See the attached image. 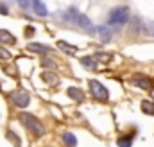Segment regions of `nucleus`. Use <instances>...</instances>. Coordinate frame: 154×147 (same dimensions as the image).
<instances>
[{
    "label": "nucleus",
    "instance_id": "nucleus-9",
    "mask_svg": "<svg viewBox=\"0 0 154 147\" xmlns=\"http://www.w3.org/2000/svg\"><path fill=\"white\" fill-rule=\"evenodd\" d=\"M32 2V9H34V13L38 14V16H47L48 14V9H47V5L41 2V0H31Z\"/></svg>",
    "mask_w": 154,
    "mask_h": 147
},
{
    "label": "nucleus",
    "instance_id": "nucleus-6",
    "mask_svg": "<svg viewBox=\"0 0 154 147\" xmlns=\"http://www.w3.org/2000/svg\"><path fill=\"white\" fill-rule=\"evenodd\" d=\"M131 84H134L136 88H142V90H151L152 88V81L145 75H134L131 79Z\"/></svg>",
    "mask_w": 154,
    "mask_h": 147
},
{
    "label": "nucleus",
    "instance_id": "nucleus-8",
    "mask_svg": "<svg viewBox=\"0 0 154 147\" xmlns=\"http://www.w3.org/2000/svg\"><path fill=\"white\" fill-rule=\"evenodd\" d=\"M66 95H68L70 99H74V101H77V102L84 101V92H82L81 88H75V86H70V88L66 90Z\"/></svg>",
    "mask_w": 154,
    "mask_h": 147
},
{
    "label": "nucleus",
    "instance_id": "nucleus-16",
    "mask_svg": "<svg viewBox=\"0 0 154 147\" xmlns=\"http://www.w3.org/2000/svg\"><path fill=\"white\" fill-rule=\"evenodd\" d=\"M142 111L145 115H154V102L152 101H142Z\"/></svg>",
    "mask_w": 154,
    "mask_h": 147
},
{
    "label": "nucleus",
    "instance_id": "nucleus-15",
    "mask_svg": "<svg viewBox=\"0 0 154 147\" xmlns=\"http://www.w3.org/2000/svg\"><path fill=\"white\" fill-rule=\"evenodd\" d=\"M133 140H134V135H129V136H120L116 140L118 147H131L133 145Z\"/></svg>",
    "mask_w": 154,
    "mask_h": 147
},
{
    "label": "nucleus",
    "instance_id": "nucleus-18",
    "mask_svg": "<svg viewBox=\"0 0 154 147\" xmlns=\"http://www.w3.org/2000/svg\"><path fill=\"white\" fill-rule=\"evenodd\" d=\"M41 67H45V68H48V70H56V68H57L56 61H52V59H48V58H41Z\"/></svg>",
    "mask_w": 154,
    "mask_h": 147
},
{
    "label": "nucleus",
    "instance_id": "nucleus-12",
    "mask_svg": "<svg viewBox=\"0 0 154 147\" xmlns=\"http://www.w3.org/2000/svg\"><path fill=\"white\" fill-rule=\"evenodd\" d=\"M57 47H59L65 54H68V56H75V54H77V47L68 45V43H66V41H63V39H59V41H57Z\"/></svg>",
    "mask_w": 154,
    "mask_h": 147
},
{
    "label": "nucleus",
    "instance_id": "nucleus-22",
    "mask_svg": "<svg viewBox=\"0 0 154 147\" xmlns=\"http://www.w3.org/2000/svg\"><path fill=\"white\" fill-rule=\"evenodd\" d=\"M9 58H11V52H9L7 48L0 47V59H9Z\"/></svg>",
    "mask_w": 154,
    "mask_h": 147
},
{
    "label": "nucleus",
    "instance_id": "nucleus-2",
    "mask_svg": "<svg viewBox=\"0 0 154 147\" xmlns=\"http://www.w3.org/2000/svg\"><path fill=\"white\" fill-rule=\"evenodd\" d=\"M127 20H129V7L120 5L109 13L108 25H124V23H127Z\"/></svg>",
    "mask_w": 154,
    "mask_h": 147
},
{
    "label": "nucleus",
    "instance_id": "nucleus-7",
    "mask_svg": "<svg viewBox=\"0 0 154 147\" xmlns=\"http://www.w3.org/2000/svg\"><path fill=\"white\" fill-rule=\"evenodd\" d=\"M27 48H29L31 52H36V54H48V52H50V47H47V45H43V43H36V41H31V43L27 45Z\"/></svg>",
    "mask_w": 154,
    "mask_h": 147
},
{
    "label": "nucleus",
    "instance_id": "nucleus-17",
    "mask_svg": "<svg viewBox=\"0 0 154 147\" xmlns=\"http://www.w3.org/2000/svg\"><path fill=\"white\" fill-rule=\"evenodd\" d=\"M5 136H7V138L14 144V147H20V145H22V140H20V136H16V135H14V131L7 129V131H5Z\"/></svg>",
    "mask_w": 154,
    "mask_h": 147
},
{
    "label": "nucleus",
    "instance_id": "nucleus-13",
    "mask_svg": "<svg viewBox=\"0 0 154 147\" xmlns=\"http://www.w3.org/2000/svg\"><path fill=\"white\" fill-rule=\"evenodd\" d=\"M97 33H99V36H100V41L102 43H108L109 39H111V31H109V27H106V25H102V27H99L97 29Z\"/></svg>",
    "mask_w": 154,
    "mask_h": 147
},
{
    "label": "nucleus",
    "instance_id": "nucleus-25",
    "mask_svg": "<svg viewBox=\"0 0 154 147\" xmlns=\"http://www.w3.org/2000/svg\"><path fill=\"white\" fill-rule=\"evenodd\" d=\"M0 14H9V7L5 4H0Z\"/></svg>",
    "mask_w": 154,
    "mask_h": 147
},
{
    "label": "nucleus",
    "instance_id": "nucleus-1",
    "mask_svg": "<svg viewBox=\"0 0 154 147\" xmlns=\"http://www.w3.org/2000/svg\"><path fill=\"white\" fill-rule=\"evenodd\" d=\"M18 120H20V124H22L27 131H31L34 136H43V135H45V126H43V122L39 120L38 117H34L32 113H20V115H18Z\"/></svg>",
    "mask_w": 154,
    "mask_h": 147
},
{
    "label": "nucleus",
    "instance_id": "nucleus-3",
    "mask_svg": "<svg viewBox=\"0 0 154 147\" xmlns=\"http://www.w3.org/2000/svg\"><path fill=\"white\" fill-rule=\"evenodd\" d=\"M90 90H91V93H93V97L97 99V101H108L109 99V92H108V88L100 83V81H95V79H91L90 81Z\"/></svg>",
    "mask_w": 154,
    "mask_h": 147
},
{
    "label": "nucleus",
    "instance_id": "nucleus-24",
    "mask_svg": "<svg viewBox=\"0 0 154 147\" xmlns=\"http://www.w3.org/2000/svg\"><path fill=\"white\" fill-rule=\"evenodd\" d=\"M34 33H36V31H34V27H32V25H29V27L25 29V36H27V38H31Z\"/></svg>",
    "mask_w": 154,
    "mask_h": 147
},
{
    "label": "nucleus",
    "instance_id": "nucleus-11",
    "mask_svg": "<svg viewBox=\"0 0 154 147\" xmlns=\"http://www.w3.org/2000/svg\"><path fill=\"white\" fill-rule=\"evenodd\" d=\"M0 43H4V45H14L16 38H14V34H11L9 31L0 29Z\"/></svg>",
    "mask_w": 154,
    "mask_h": 147
},
{
    "label": "nucleus",
    "instance_id": "nucleus-10",
    "mask_svg": "<svg viewBox=\"0 0 154 147\" xmlns=\"http://www.w3.org/2000/svg\"><path fill=\"white\" fill-rule=\"evenodd\" d=\"M41 79H43L47 84H50V86H57V84H59V77L52 72V70H48V72H43V74H41Z\"/></svg>",
    "mask_w": 154,
    "mask_h": 147
},
{
    "label": "nucleus",
    "instance_id": "nucleus-14",
    "mask_svg": "<svg viewBox=\"0 0 154 147\" xmlns=\"http://www.w3.org/2000/svg\"><path fill=\"white\" fill-rule=\"evenodd\" d=\"M61 138H63L65 145H68V147H75V145H77V138H75V135H74V133H70V131H65Z\"/></svg>",
    "mask_w": 154,
    "mask_h": 147
},
{
    "label": "nucleus",
    "instance_id": "nucleus-19",
    "mask_svg": "<svg viewBox=\"0 0 154 147\" xmlns=\"http://www.w3.org/2000/svg\"><path fill=\"white\" fill-rule=\"evenodd\" d=\"M77 16H79V11H77L75 7H70V9L66 11V20H68V22H72V23H75Z\"/></svg>",
    "mask_w": 154,
    "mask_h": 147
},
{
    "label": "nucleus",
    "instance_id": "nucleus-4",
    "mask_svg": "<svg viewBox=\"0 0 154 147\" xmlns=\"http://www.w3.org/2000/svg\"><path fill=\"white\" fill-rule=\"evenodd\" d=\"M9 99L11 102L16 106V108H27L31 104V95L23 90H16V92H11L9 93Z\"/></svg>",
    "mask_w": 154,
    "mask_h": 147
},
{
    "label": "nucleus",
    "instance_id": "nucleus-21",
    "mask_svg": "<svg viewBox=\"0 0 154 147\" xmlns=\"http://www.w3.org/2000/svg\"><path fill=\"white\" fill-rule=\"evenodd\" d=\"M81 65H82V67H88V68H95V67H97V63H95L91 58H82V59H81Z\"/></svg>",
    "mask_w": 154,
    "mask_h": 147
},
{
    "label": "nucleus",
    "instance_id": "nucleus-5",
    "mask_svg": "<svg viewBox=\"0 0 154 147\" xmlns=\"http://www.w3.org/2000/svg\"><path fill=\"white\" fill-rule=\"evenodd\" d=\"M75 25H79L82 31H86L88 34H93L95 33V29H93V23L90 22V18L88 16H84L82 13H79V16H77V20H75Z\"/></svg>",
    "mask_w": 154,
    "mask_h": 147
},
{
    "label": "nucleus",
    "instance_id": "nucleus-23",
    "mask_svg": "<svg viewBox=\"0 0 154 147\" xmlns=\"http://www.w3.org/2000/svg\"><path fill=\"white\" fill-rule=\"evenodd\" d=\"M18 2V5L20 7H23V9H27L29 7V4H31V0H16Z\"/></svg>",
    "mask_w": 154,
    "mask_h": 147
},
{
    "label": "nucleus",
    "instance_id": "nucleus-20",
    "mask_svg": "<svg viewBox=\"0 0 154 147\" xmlns=\"http://www.w3.org/2000/svg\"><path fill=\"white\" fill-rule=\"evenodd\" d=\"M95 59H97V61L109 63V61H111V56H109V54H106V52H99V54H95Z\"/></svg>",
    "mask_w": 154,
    "mask_h": 147
}]
</instances>
